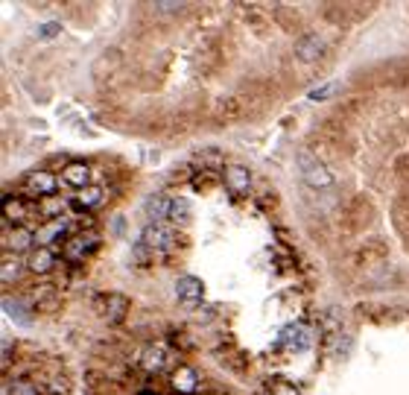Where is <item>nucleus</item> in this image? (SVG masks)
<instances>
[{"instance_id": "obj_1", "label": "nucleus", "mask_w": 409, "mask_h": 395, "mask_svg": "<svg viewBox=\"0 0 409 395\" xmlns=\"http://www.w3.org/2000/svg\"><path fill=\"white\" fill-rule=\"evenodd\" d=\"M175 240H179V235H175L173 226H167V223H149L147 228H143L140 243L147 246L152 255H167V252L175 249Z\"/></svg>"}, {"instance_id": "obj_2", "label": "nucleus", "mask_w": 409, "mask_h": 395, "mask_svg": "<svg viewBox=\"0 0 409 395\" xmlns=\"http://www.w3.org/2000/svg\"><path fill=\"white\" fill-rule=\"evenodd\" d=\"M298 164H301V176L310 188H330V184H334V176H330L325 164H319L310 152H298Z\"/></svg>"}, {"instance_id": "obj_3", "label": "nucleus", "mask_w": 409, "mask_h": 395, "mask_svg": "<svg viewBox=\"0 0 409 395\" xmlns=\"http://www.w3.org/2000/svg\"><path fill=\"white\" fill-rule=\"evenodd\" d=\"M56 184H59V179L50 170H32L27 176L24 188H27L29 196H53L56 193Z\"/></svg>"}, {"instance_id": "obj_4", "label": "nucleus", "mask_w": 409, "mask_h": 395, "mask_svg": "<svg viewBox=\"0 0 409 395\" xmlns=\"http://www.w3.org/2000/svg\"><path fill=\"white\" fill-rule=\"evenodd\" d=\"M202 293H205L202 281L193 278V276H184V278L175 281V296H179L187 307H196L199 302H202Z\"/></svg>"}, {"instance_id": "obj_5", "label": "nucleus", "mask_w": 409, "mask_h": 395, "mask_svg": "<svg viewBox=\"0 0 409 395\" xmlns=\"http://www.w3.org/2000/svg\"><path fill=\"white\" fill-rule=\"evenodd\" d=\"M97 243H99V237H97L94 232L76 235V237H71L68 243H64V255H68L71 261H82L88 252H94V249H97Z\"/></svg>"}, {"instance_id": "obj_6", "label": "nucleus", "mask_w": 409, "mask_h": 395, "mask_svg": "<svg viewBox=\"0 0 409 395\" xmlns=\"http://www.w3.org/2000/svg\"><path fill=\"white\" fill-rule=\"evenodd\" d=\"M322 47H325V41L319 38L316 32H307V36H301L295 44V56L301 62H316L319 56H322Z\"/></svg>"}, {"instance_id": "obj_7", "label": "nucleus", "mask_w": 409, "mask_h": 395, "mask_svg": "<svg viewBox=\"0 0 409 395\" xmlns=\"http://www.w3.org/2000/svg\"><path fill=\"white\" fill-rule=\"evenodd\" d=\"M88 176H91V170H88V164H82V161H71L68 167L62 170V184H68V188L82 191V188H88Z\"/></svg>"}, {"instance_id": "obj_8", "label": "nucleus", "mask_w": 409, "mask_h": 395, "mask_svg": "<svg viewBox=\"0 0 409 395\" xmlns=\"http://www.w3.org/2000/svg\"><path fill=\"white\" fill-rule=\"evenodd\" d=\"M281 343L286 348H295V351H304V348H310V331L301 325H286L284 328V334H281Z\"/></svg>"}, {"instance_id": "obj_9", "label": "nucleus", "mask_w": 409, "mask_h": 395, "mask_svg": "<svg viewBox=\"0 0 409 395\" xmlns=\"http://www.w3.org/2000/svg\"><path fill=\"white\" fill-rule=\"evenodd\" d=\"M3 243H6V249H12L15 255H18V252H27L32 243H36V232H29L27 226H15L12 232L6 235Z\"/></svg>"}, {"instance_id": "obj_10", "label": "nucleus", "mask_w": 409, "mask_h": 395, "mask_svg": "<svg viewBox=\"0 0 409 395\" xmlns=\"http://www.w3.org/2000/svg\"><path fill=\"white\" fill-rule=\"evenodd\" d=\"M64 232H68V226H64V219H53V223L47 226H41L38 232H36V243L47 249V243H53V240H62Z\"/></svg>"}, {"instance_id": "obj_11", "label": "nucleus", "mask_w": 409, "mask_h": 395, "mask_svg": "<svg viewBox=\"0 0 409 395\" xmlns=\"http://www.w3.org/2000/svg\"><path fill=\"white\" fill-rule=\"evenodd\" d=\"M147 217L149 219H156V223H161L164 217H170V208H173V200L170 196H164V193H156V196H149L147 200Z\"/></svg>"}, {"instance_id": "obj_12", "label": "nucleus", "mask_w": 409, "mask_h": 395, "mask_svg": "<svg viewBox=\"0 0 409 395\" xmlns=\"http://www.w3.org/2000/svg\"><path fill=\"white\" fill-rule=\"evenodd\" d=\"M106 307H108V322L117 325V322L126 320V313H129V299H126V296H120V293H112V296L106 299Z\"/></svg>"}, {"instance_id": "obj_13", "label": "nucleus", "mask_w": 409, "mask_h": 395, "mask_svg": "<svg viewBox=\"0 0 409 395\" xmlns=\"http://www.w3.org/2000/svg\"><path fill=\"white\" fill-rule=\"evenodd\" d=\"M225 184H228V191H234V193L249 191V170L240 167V164H234V167H225Z\"/></svg>"}, {"instance_id": "obj_14", "label": "nucleus", "mask_w": 409, "mask_h": 395, "mask_svg": "<svg viewBox=\"0 0 409 395\" xmlns=\"http://www.w3.org/2000/svg\"><path fill=\"white\" fill-rule=\"evenodd\" d=\"M170 381H173V387L179 390V392H184V395H187V392H193V390H196V383H199L196 372H193L190 366H179V369L173 372V378H170Z\"/></svg>"}, {"instance_id": "obj_15", "label": "nucleus", "mask_w": 409, "mask_h": 395, "mask_svg": "<svg viewBox=\"0 0 409 395\" xmlns=\"http://www.w3.org/2000/svg\"><path fill=\"white\" fill-rule=\"evenodd\" d=\"M27 267H29L32 272H38V276H44V272H50V270H53V252H50V249H44V246H38V249L29 255Z\"/></svg>"}, {"instance_id": "obj_16", "label": "nucleus", "mask_w": 409, "mask_h": 395, "mask_svg": "<svg viewBox=\"0 0 409 395\" xmlns=\"http://www.w3.org/2000/svg\"><path fill=\"white\" fill-rule=\"evenodd\" d=\"M27 214H29V208H27V202L21 200V196H6V200H3V217L9 219V223H12V219H15V223H21Z\"/></svg>"}, {"instance_id": "obj_17", "label": "nucleus", "mask_w": 409, "mask_h": 395, "mask_svg": "<svg viewBox=\"0 0 409 395\" xmlns=\"http://www.w3.org/2000/svg\"><path fill=\"white\" fill-rule=\"evenodd\" d=\"M3 311H6L9 320H15L18 325H29V320H32V316L24 311V302L12 299V296H3Z\"/></svg>"}, {"instance_id": "obj_18", "label": "nucleus", "mask_w": 409, "mask_h": 395, "mask_svg": "<svg viewBox=\"0 0 409 395\" xmlns=\"http://www.w3.org/2000/svg\"><path fill=\"white\" fill-rule=\"evenodd\" d=\"M21 270H24V263L18 261V255H6L3 261H0V278H3V284L18 281Z\"/></svg>"}, {"instance_id": "obj_19", "label": "nucleus", "mask_w": 409, "mask_h": 395, "mask_svg": "<svg viewBox=\"0 0 409 395\" xmlns=\"http://www.w3.org/2000/svg\"><path fill=\"white\" fill-rule=\"evenodd\" d=\"M140 363L147 372H161L164 366H167V351H161V348H147L143 351V357H140Z\"/></svg>"}, {"instance_id": "obj_20", "label": "nucleus", "mask_w": 409, "mask_h": 395, "mask_svg": "<svg viewBox=\"0 0 409 395\" xmlns=\"http://www.w3.org/2000/svg\"><path fill=\"white\" fill-rule=\"evenodd\" d=\"M99 200H103V191L91 188V184H88V188H82V191H76V205H79V208H94Z\"/></svg>"}, {"instance_id": "obj_21", "label": "nucleus", "mask_w": 409, "mask_h": 395, "mask_svg": "<svg viewBox=\"0 0 409 395\" xmlns=\"http://www.w3.org/2000/svg\"><path fill=\"white\" fill-rule=\"evenodd\" d=\"M6 392H9V395H38V387H36L32 381H27V378H18V381L9 383Z\"/></svg>"}, {"instance_id": "obj_22", "label": "nucleus", "mask_w": 409, "mask_h": 395, "mask_svg": "<svg viewBox=\"0 0 409 395\" xmlns=\"http://www.w3.org/2000/svg\"><path fill=\"white\" fill-rule=\"evenodd\" d=\"M170 219H173V223H187V219H190V202H187V200H173Z\"/></svg>"}, {"instance_id": "obj_23", "label": "nucleus", "mask_w": 409, "mask_h": 395, "mask_svg": "<svg viewBox=\"0 0 409 395\" xmlns=\"http://www.w3.org/2000/svg\"><path fill=\"white\" fill-rule=\"evenodd\" d=\"M336 88H339L336 82H327V85H322V88H313V91H310V94H307V97H310V100H313V103H319V100H327V97H330V94H334V91H336Z\"/></svg>"}, {"instance_id": "obj_24", "label": "nucleus", "mask_w": 409, "mask_h": 395, "mask_svg": "<svg viewBox=\"0 0 409 395\" xmlns=\"http://www.w3.org/2000/svg\"><path fill=\"white\" fill-rule=\"evenodd\" d=\"M59 32H62L59 21H47V24L38 27V38H53V36H59Z\"/></svg>"}, {"instance_id": "obj_25", "label": "nucleus", "mask_w": 409, "mask_h": 395, "mask_svg": "<svg viewBox=\"0 0 409 395\" xmlns=\"http://www.w3.org/2000/svg\"><path fill=\"white\" fill-rule=\"evenodd\" d=\"M272 395H298V390H295V387H290V383L278 381V383L272 387Z\"/></svg>"}, {"instance_id": "obj_26", "label": "nucleus", "mask_w": 409, "mask_h": 395, "mask_svg": "<svg viewBox=\"0 0 409 395\" xmlns=\"http://www.w3.org/2000/svg\"><path fill=\"white\" fill-rule=\"evenodd\" d=\"M9 357H12V343L9 337H3V369H9Z\"/></svg>"}, {"instance_id": "obj_27", "label": "nucleus", "mask_w": 409, "mask_h": 395, "mask_svg": "<svg viewBox=\"0 0 409 395\" xmlns=\"http://www.w3.org/2000/svg\"><path fill=\"white\" fill-rule=\"evenodd\" d=\"M158 9H167V12H175V9H182V3H173V0H164Z\"/></svg>"}, {"instance_id": "obj_28", "label": "nucleus", "mask_w": 409, "mask_h": 395, "mask_svg": "<svg viewBox=\"0 0 409 395\" xmlns=\"http://www.w3.org/2000/svg\"><path fill=\"white\" fill-rule=\"evenodd\" d=\"M143 395H158V392H143Z\"/></svg>"}]
</instances>
